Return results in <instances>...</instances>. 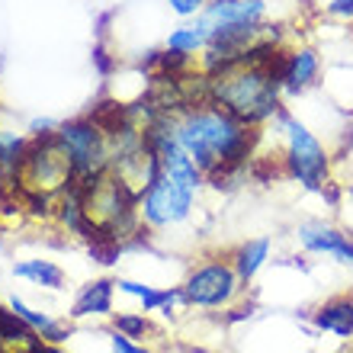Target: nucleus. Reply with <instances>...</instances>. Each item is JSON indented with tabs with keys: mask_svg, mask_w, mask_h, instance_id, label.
<instances>
[{
	"mask_svg": "<svg viewBox=\"0 0 353 353\" xmlns=\"http://www.w3.org/2000/svg\"><path fill=\"white\" fill-rule=\"evenodd\" d=\"M3 176H10V174H7V168H3V161H0V183H3Z\"/></svg>",
	"mask_w": 353,
	"mask_h": 353,
	"instance_id": "nucleus-24",
	"label": "nucleus"
},
{
	"mask_svg": "<svg viewBox=\"0 0 353 353\" xmlns=\"http://www.w3.org/2000/svg\"><path fill=\"white\" fill-rule=\"evenodd\" d=\"M327 17H337V19H353V0H331L327 3Z\"/></svg>",
	"mask_w": 353,
	"mask_h": 353,
	"instance_id": "nucleus-22",
	"label": "nucleus"
},
{
	"mask_svg": "<svg viewBox=\"0 0 353 353\" xmlns=\"http://www.w3.org/2000/svg\"><path fill=\"white\" fill-rule=\"evenodd\" d=\"M116 331H122L125 337H139L148 331V321H145V315L135 318V315H119L116 318Z\"/></svg>",
	"mask_w": 353,
	"mask_h": 353,
	"instance_id": "nucleus-19",
	"label": "nucleus"
},
{
	"mask_svg": "<svg viewBox=\"0 0 353 353\" xmlns=\"http://www.w3.org/2000/svg\"><path fill=\"white\" fill-rule=\"evenodd\" d=\"M81 209H84L87 238H125V232H135V199L129 186L116 174H97L90 180H81Z\"/></svg>",
	"mask_w": 353,
	"mask_h": 353,
	"instance_id": "nucleus-3",
	"label": "nucleus"
},
{
	"mask_svg": "<svg viewBox=\"0 0 353 353\" xmlns=\"http://www.w3.org/2000/svg\"><path fill=\"white\" fill-rule=\"evenodd\" d=\"M112 286L110 279H97L90 286L81 289V296L74 302V318H84V315H110L112 312Z\"/></svg>",
	"mask_w": 353,
	"mask_h": 353,
	"instance_id": "nucleus-14",
	"label": "nucleus"
},
{
	"mask_svg": "<svg viewBox=\"0 0 353 353\" xmlns=\"http://www.w3.org/2000/svg\"><path fill=\"white\" fill-rule=\"evenodd\" d=\"M161 116L168 122L170 135L180 141V148L199 164V170L209 180H215V186H222V180L244 170L257 129L244 125L215 103H193V106L161 112Z\"/></svg>",
	"mask_w": 353,
	"mask_h": 353,
	"instance_id": "nucleus-1",
	"label": "nucleus"
},
{
	"mask_svg": "<svg viewBox=\"0 0 353 353\" xmlns=\"http://www.w3.org/2000/svg\"><path fill=\"white\" fill-rule=\"evenodd\" d=\"M296 238H299V244H302V251L325 254V257L344 263V267H353V234L341 232L337 225L302 222L296 228Z\"/></svg>",
	"mask_w": 353,
	"mask_h": 353,
	"instance_id": "nucleus-10",
	"label": "nucleus"
},
{
	"mask_svg": "<svg viewBox=\"0 0 353 353\" xmlns=\"http://www.w3.org/2000/svg\"><path fill=\"white\" fill-rule=\"evenodd\" d=\"M168 3H170V10H174L176 17H199L209 0H168Z\"/></svg>",
	"mask_w": 353,
	"mask_h": 353,
	"instance_id": "nucleus-20",
	"label": "nucleus"
},
{
	"mask_svg": "<svg viewBox=\"0 0 353 353\" xmlns=\"http://www.w3.org/2000/svg\"><path fill=\"white\" fill-rule=\"evenodd\" d=\"M112 353H151V350H145V347H139V344H132L122 331H116V334H112Z\"/></svg>",
	"mask_w": 353,
	"mask_h": 353,
	"instance_id": "nucleus-21",
	"label": "nucleus"
},
{
	"mask_svg": "<svg viewBox=\"0 0 353 353\" xmlns=\"http://www.w3.org/2000/svg\"><path fill=\"white\" fill-rule=\"evenodd\" d=\"M10 308H13V315L23 318L32 331H39V334L48 337V341H61V337H65V331H61V325H58V321H52V318L42 315V312H32L23 299H13V302H10Z\"/></svg>",
	"mask_w": 353,
	"mask_h": 353,
	"instance_id": "nucleus-17",
	"label": "nucleus"
},
{
	"mask_svg": "<svg viewBox=\"0 0 353 353\" xmlns=\"http://www.w3.org/2000/svg\"><path fill=\"white\" fill-rule=\"evenodd\" d=\"M267 19V0H209L205 10L196 17V26L205 32L222 26H261Z\"/></svg>",
	"mask_w": 353,
	"mask_h": 353,
	"instance_id": "nucleus-9",
	"label": "nucleus"
},
{
	"mask_svg": "<svg viewBox=\"0 0 353 353\" xmlns=\"http://www.w3.org/2000/svg\"><path fill=\"white\" fill-rule=\"evenodd\" d=\"M276 42L279 39H263L244 58L219 68V71H209L205 74L209 103L222 106L225 112H232L234 119H241L251 129L273 122V116L283 110V103H279L283 87H279L276 74Z\"/></svg>",
	"mask_w": 353,
	"mask_h": 353,
	"instance_id": "nucleus-2",
	"label": "nucleus"
},
{
	"mask_svg": "<svg viewBox=\"0 0 353 353\" xmlns=\"http://www.w3.org/2000/svg\"><path fill=\"white\" fill-rule=\"evenodd\" d=\"M273 129L286 141V151H283L286 174L308 193H325L331 186V158H327L325 145L308 132L305 122H299L286 110H279L273 116Z\"/></svg>",
	"mask_w": 353,
	"mask_h": 353,
	"instance_id": "nucleus-5",
	"label": "nucleus"
},
{
	"mask_svg": "<svg viewBox=\"0 0 353 353\" xmlns=\"http://www.w3.org/2000/svg\"><path fill=\"white\" fill-rule=\"evenodd\" d=\"M193 199H196V190L176 183L174 176L161 174L158 180L145 190V196H141V219H145L151 228L180 225L186 215L193 212Z\"/></svg>",
	"mask_w": 353,
	"mask_h": 353,
	"instance_id": "nucleus-8",
	"label": "nucleus"
},
{
	"mask_svg": "<svg viewBox=\"0 0 353 353\" xmlns=\"http://www.w3.org/2000/svg\"><path fill=\"white\" fill-rule=\"evenodd\" d=\"M276 74H279L283 93H289V97L305 93L318 81V74H321V58H318L315 48H305V46L292 48V52H279Z\"/></svg>",
	"mask_w": 353,
	"mask_h": 353,
	"instance_id": "nucleus-11",
	"label": "nucleus"
},
{
	"mask_svg": "<svg viewBox=\"0 0 353 353\" xmlns=\"http://www.w3.org/2000/svg\"><path fill=\"white\" fill-rule=\"evenodd\" d=\"M13 273H17V276L32 279V283H42V286H48V289L65 286V273H61L55 263H48V261H26V263H19Z\"/></svg>",
	"mask_w": 353,
	"mask_h": 353,
	"instance_id": "nucleus-18",
	"label": "nucleus"
},
{
	"mask_svg": "<svg viewBox=\"0 0 353 353\" xmlns=\"http://www.w3.org/2000/svg\"><path fill=\"white\" fill-rule=\"evenodd\" d=\"M116 286H119V292H125V296H135V299H139L145 312L168 308V315H170V305H174V302H183V292H180V289H151V286H141V283H135V279H119Z\"/></svg>",
	"mask_w": 353,
	"mask_h": 353,
	"instance_id": "nucleus-13",
	"label": "nucleus"
},
{
	"mask_svg": "<svg viewBox=\"0 0 353 353\" xmlns=\"http://www.w3.org/2000/svg\"><path fill=\"white\" fill-rule=\"evenodd\" d=\"M270 248H273L270 238H254V241L241 244V248L234 251L232 263H234V270H238V276H241L244 283H251V279L263 270V263L270 261Z\"/></svg>",
	"mask_w": 353,
	"mask_h": 353,
	"instance_id": "nucleus-15",
	"label": "nucleus"
},
{
	"mask_svg": "<svg viewBox=\"0 0 353 353\" xmlns=\"http://www.w3.org/2000/svg\"><path fill=\"white\" fill-rule=\"evenodd\" d=\"M58 141L65 145L68 158L74 164L77 180H90V176L103 174L110 168V145H106V135L100 132L97 122L77 119V122H65L58 125Z\"/></svg>",
	"mask_w": 353,
	"mask_h": 353,
	"instance_id": "nucleus-7",
	"label": "nucleus"
},
{
	"mask_svg": "<svg viewBox=\"0 0 353 353\" xmlns=\"http://www.w3.org/2000/svg\"><path fill=\"white\" fill-rule=\"evenodd\" d=\"M13 180L36 203L46 205L55 193L71 190V183H77V174L71 158H68L65 145L58 141L55 132H48V135H36V141H29L26 154H23V161L13 170Z\"/></svg>",
	"mask_w": 353,
	"mask_h": 353,
	"instance_id": "nucleus-4",
	"label": "nucleus"
},
{
	"mask_svg": "<svg viewBox=\"0 0 353 353\" xmlns=\"http://www.w3.org/2000/svg\"><path fill=\"white\" fill-rule=\"evenodd\" d=\"M48 129H55V122L52 119H32L29 122V132H32V135H48Z\"/></svg>",
	"mask_w": 353,
	"mask_h": 353,
	"instance_id": "nucleus-23",
	"label": "nucleus"
},
{
	"mask_svg": "<svg viewBox=\"0 0 353 353\" xmlns=\"http://www.w3.org/2000/svg\"><path fill=\"white\" fill-rule=\"evenodd\" d=\"M244 279L238 276L234 263L228 261H209L203 267H196L186 283L180 286L183 292V305L193 308H222L228 305L238 292H241Z\"/></svg>",
	"mask_w": 353,
	"mask_h": 353,
	"instance_id": "nucleus-6",
	"label": "nucleus"
},
{
	"mask_svg": "<svg viewBox=\"0 0 353 353\" xmlns=\"http://www.w3.org/2000/svg\"><path fill=\"white\" fill-rule=\"evenodd\" d=\"M205 48V32L199 26H180L174 29L168 36V52L170 55H180V58H193L196 52H203Z\"/></svg>",
	"mask_w": 353,
	"mask_h": 353,
	"instance_id": "nucleus-16",
	"label": "nucleus"
},
{
	"mask_svg": "<svg viewBox=\"0 0 353 353\" xmlns=\"http://www.w3.org/2000/svg\"><path fill=\"white\" fill-rule=\"evenodd\" d=\"M312 321H315L318 331L350 341L353 337V299H331V302H325L312 315Z\"/></svg>",
	"mask_w": 353,
	"mask_h": 353,
	"instance_id": "nucleus-12",
	"label": "nucleus"
},
{
	"mask_svg": "<svg viewBox=\"0 0 353 353\" xmlns=\"http://www.w3.org/2000/svg\"><path fill=\"white\" fill-rule=\"evenodd\" d=\"M347 193H350V199H353V183H350V190H347Z\"/></svg>",
	"mask_w": 353,
	"mask_h": 353,
	"instance_id": "nucleus-25",
	"label": "nucleus"
}]
</instances>
